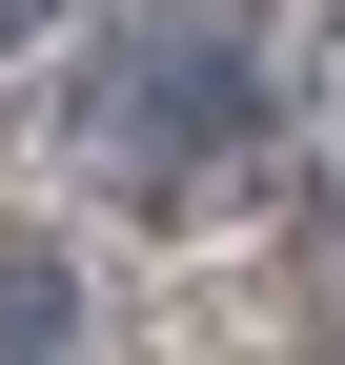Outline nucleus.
Returning a JSON list of instances; mask_svg holds the SVG:
<instances>
[{"label":"nucleus","mask_w":345,"mask_h":365,"mask_svg":"<svg viewBox=\"0 0 345 365\" xmlns=\"http://www.w3.org/2000/svg\"><path fill=\"white\" fill-rule=\"evenodd\" d=\"M81 182L102 203H143V223H183V203H224L244 143H264V41H244V0H143V41H102L81 61Z\"/></svg>","instance_id":"obj_1"},{"label":"nucleus","mask_w":345,"mask_h":365,"mask_svg":"<svg viewBox=\"0 0 345 365\" xmlns=\"http://www.w3.org/2000/svg\"><path fill=\"white\" fill-rule=\"evenodd\" d=\"M0 365H81V284L41 244H0Z\"/></svg>","instance_id":"obj_2"},{"label":"nucleus","mask_w":345,"mask_h":365,"mask_svg":"<svg viewBox=\"0 0 345 365\" xmlns=\"http://www.w3.org/2000/svg\"><path fill=\"white\" fill-rule=\"evenodd\" d=\"M305 182H325V203H345V21L305 41Z\"/></svg>","instance_id":"obj_3"},{"label":"nucleus","mask_w":345,"mask_h":365,"mask_svg":"<svg viewBox=\"0 0 345 365\" xmlns=\"http://www.w3.org/2000/svg\"><path fill=\"white\" fill-rule=\"evenodd\" d=\"M41 21H61V0H0V41H41Z\"/></svg>","instance_id":"obj_4"}]
</instances>
